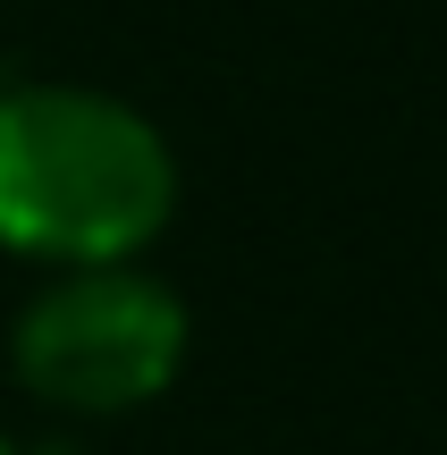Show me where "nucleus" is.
Segmentation results:
<instances>
[{"label": "nucleus", "mask_w": 447, "mask_h": 455, "mask_svg": "<svg viewBox=\"0 0 447 455\" xmlns=\"http://www.w3.org/2000/svg\"><path fill=\"white\" fill-rule=\"evenodd\" d=\"M178 212V152L135 101L93 84L0 93V253L93 270L135 261Z\"/></svg>", "instance_id": "1"}, {"label": "nucleus", "mask_w": 447, "mask_h": 455, "mask_svg": "<svg viewBox=\"0 0 447 455\" xmlns=\"http://www.w3.org/2000/svg\"><path fill=\"white\" fill-rule=\"evenodd\" d=\"M186 338L195 329L169 278H152L144 261H93L60 270L17 312L9 363L26 396L60 413H135L186 371Z\"/></svg>", "instance_id": "2"}, {"label": "nucleus", "mask_w": 447, "mask_h": 455, "mask_svg": "<svg viewBox=\"0 0 447 455\" xmlns=\"http://www.w3.org/2000/svg\"><path fill=\"white\" fill-rule=\"evenodd\" d=\"M0 455H26V447H17V439H9V430H0Z\"/></svg>", "instance_id": "3"}]
</instances>
